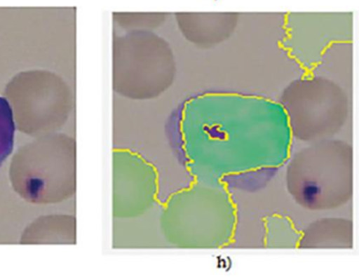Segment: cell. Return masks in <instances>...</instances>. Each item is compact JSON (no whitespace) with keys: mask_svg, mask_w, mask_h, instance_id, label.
Segmentation results:
<instances>
[{"mask_svg":"<svg viewBox=\"0 0 359 277\" xmlns=\"http://www.w3.org/2000/svg\"><path fill=\"white\" fill-rule=\"evenodd\" d=\"M15 121L9 100L0 96V168L13 152Z\"/></svg>","mask_w":359,"mask_h":277,"instance_id":"6da1fadb","label":"cell"}]
</instances>
